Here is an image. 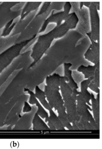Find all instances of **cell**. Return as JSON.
<instances>
[{
	"mask_svg": "<svg viewBox=\"0 0 102 149\" xmlns=\"http://www.w3.org/2000/svg\"><path fill=\"white\" fill-rule=\"evenodd\" d=\"M61 77V76L56 73L47 76L44 88V92L50 106L56 111L64 106L60 92Z\"/></svg>",
	"mask_w": 102,
	"mask_h": 149,
	"instance_id": "cell-1",
	"label": "cell"
},
{
	"mask_svg": "<svg viewBox=\"0 0 102 149\" xmlns=\"http://www.w3.org/2000/svg\"><path fill=\"white\" fill-rule=\"evenodd\" d=\"M60 88L69 120L71 124L75 123L79 119L76 108L77 97L73 95L72 90L64 76H61Z\"/></svg>",
	"mask_w": 102,
	"mask_h": 149,
	"instance_id": "cell-2",
	"label": "cell"
},
{
	"mask_svg": "<svg viewBox=\"0 0 102 149\" xmlns=\"http://www.w3.org/2000/svg\"><path fill=\"white\" fill-rule=\"evenodd\" d=\"M54 40L52 31L47 33L38 36L37 42L35 44L32 49L31 56L34 59L33 63L29 68L34 67L43 56L46 51L50 48Z\"/></svg>",
	"mask_w": 102,
	"mask_h": 149,
	"instance_id": "cell-3",
	"label": "cell"
},
{
	"mask_svg": "<svg viewBox=\"0 0 102 149\" xmlns=\"http://www.w3.org/2000/svg\"><path fill=\"white\" fill-rule=\"evenodd\" d=\"M89 11L91 31L86 33L89 39L99 42L100 20L98 11L99 10V2H91L88 7Z\"/></svg>",
	"mask_w": 102,
	"mask_h": 149,
	"instance_id": "cell-4",
	"label": "cell"
},
{
	"mask_svg": "<svg viewBox=\"0 0 102 149\" xmlns=\"http://www.w3.org/2000/svg\"><path fill=\"white\" fill-rule=\"evenodd\" d=\"M76 108L79 119L89 122L93 127L94 130H98L99 126L95 122L92 114L90 113L89 106L85 102L80 95L77 96L76 100Z\"/></svg>",
	"mask_w": 102,
	"mask_h": 149,
	"instance_id": "cell-5",
	"label": "cell"
},
{
	"mask_svg": "<svg viewBox=\"0 0 102 149\" xmlns=\"http://www.w3.org/2000/svg\"><path fill=\"white\" fill-rule=\"evenodd\" d=\"M71 8V5L70 2H66L64 6L63 11L56 13H54V11L52 14L45 20L43 22L41 28L40 29L38 33H43L46 30L47 26L50 23H54L57 24L56 26H59L61 24L63 21L65 20V19L69 14Z\"/></svg>",
	"mask_w": 102,
	"mask_h": 149,
	"instance_id": "cell-6",
	"label": "cell"
},
{
	"mask_svg": "<svg viewBox=\"0 0 102 149\" xmlns=\"http://www.w3.org/2000/svg\"><path fill=\"white\" fill-rule=\"evenodd\" d=\"M91 44L84 54L85 58L94 65L100 63V45L99 42L89 39Z\"/></svg>",
	"mask_w": 102,
	"mask_h": 149,
	"instance_id": "cell-7",
	"label": "cell"
},
{
	"mask_svg": "<svg viewBox=\"0 0 102 149\" xmlns=\"http://www.w3.org/2000/svg\"><path fill=\"white\" fill-rule=\"evenodd\" d=\"M49 118L47 123V125L50 130H64L65 128L62 124L61 122L58 118L57 115L53 110V109H50L49 110Z\"/></svg>",
	"mask_w": 102,
	"mask_h": 149,
	"instance_id": "cell-8",
	"label": "cell"
},
{
	"mask_svg": "<svg viewBox=\"0 0 102 149\" xmlns=\"http://www.w3.org/2000/svg\"><path fill=\"white\" fill-rule=\"evenodd\" d=\"M72 66V64L70 63H64V77H65L66 82L72 90H78V85L72 77V70H70V68Z\"/></svg>",
	"mask_w": 102,
	"mask_h": 149,
	"instance_id": "cell-9",
	"label": "cell"
},
{
	"mask_svg": "<svg viewBox=\"0 0 102 149\" xmlns=\"http://www.w3.org/2000/svg\"><path fill=\"white\" fill-rule=\"evenodd\" d=\"M92 80V78L85 79L80 84V95L89 106L91 105L90 101L91 98V93L88 91V89L90 83Z\"/></svg>",
	"mask_w": 102,
	"mask_h": 149,
	"instance_id": "cell-10",
	"label": "cell"
},
{
	"mask_svg": "<svg viewBox=\"0 0 102 149\" xmlns=\"http://www.w3.org/2000/svg\"><path fill=\"white\" fill-rule=\"evenodd\" d=\"M92 106V110L93 113V118L97 124L99 126V108H100V102H99V93L97 94L96 97H95L93 93H91V98Z\"/></svg>",
	"mask_w": 102,
	"mask_h": 149,
	"instance_id": "cell-11",
	"label": "cell"
},
{
	"mask_svg": "<svg viewBox=\"0 0 102 149\" xmlns=\"http://www.w3.org/2000/svg\"><path fill=\"white\" fill-rule=\"evenodd\" d=\"M99 66H100V63L96 65H89L87 66L82 65L78 68L77 71L84 75L85 79L89 78L93 79L96 69Z\"/></svg>",
	"mask_w": 102,
	"mask_h": 149,
	"instance_id": "cell-12",
	"label": "cell"
},
{
	"mask_svg": "<svg viewBox=\"0 0 102 149\" xmlns=\"http://www.w3.org/2000/svg\"><path fill=\"white\" fill-rule=\"evenodd\" d=\"M35 91L36 97L40 104L43 106L44 109L49 110L51 108L47 101L44 91L41 89L38 86H36Z\"/></svg>",
	"mask_w": 102,
	"mask_h": 149,
	"instance_id": "cell-13",
	"label": "cell"
},
{
	"mask_svg": "<svg viewBox=\"0 0 102 149\" xmlns=\"http://www.w3.org/2000/svg\"><path fill=\"white\" fill-rule=\"evenodd\" d=\"M58 113V118L61 122L64 128H67L68 130H73L72 125L70 122L66 113V109L64 106L60 108L57 110Z\"/></svg>",
	"mask_w": 102,
	"mask_h": 149,
	"instance_id": "cell-14",
	"label": "cell"
},
{
	"mask_svg": "<svg viewBox=\"0 0 102 149\" xmlns=\"http://www.w3.org/2000/svg\"><path fill=\"white\" fill-rule=\"evenodd\" d=\"M70 30L67 24L64 22L59 26H56L51 31L54 39H60L63 37Z\"/></svg>",
	"mask_w": 102,
	"mask_h": 149,
	"instance_id": "cell-15",
	"label": "cell"
},
{
	"mask_svg": "<svg viewBox=\"0 0 102 149\" xmlns=\"http://www.w3.org/2000/svg\"><path fill=\"white\" fill-rule=\"evenodd\" d=\"M100 78V66L98 67L95 71L94 78L90 83L89 88L97 94L99 93V80Z\"/></svg>",
	"mask_w": 102,
	"mask_h": 149,
	"instance_id": "cell-16",
	"label": "cell"
},
{
	"mask_svg": "<svg viewBox=\"0 0 102 149\" xmlns=\"http://www.w3.org/2000/svg\"><path fill=\"white\" fill-rule=\"evenodd\" d=\"M32 123L33 125V130H49L48 126L42 118L39 117L36 113H35L32 120Z\"/></svg>",
	"mask_w": 102,
	"mask_h": 149,
	"instance_id": "cell-17",
	"label": "cell"
},
{
	"mask_svg": "<svg viewBox=\"0 0 102 149\" xmlns=\"http://www.w3.org/2000/svg\"><path fill=\"white\" fill-rule=\"evenodd\" d=\"M64 22L68 25L70 30L74 29L76 28L79 22V19L76 13L74 12L69 13L66 17Z\"/></svg>",
	"mask_w": 102,
	"mask_h": 149,
	"instance_id": "cell-18",
	"label": "cell"
},
{
	"mask_svg": "<svg viewBox=\"0 0 102 149\" xmlns=\"http://www.w3.org/2000/svg\"><path fill=\"white\" fill-rule=\"evenodd\" d=\"M42 2H28L24 7L21 15V19H23L27 15L32 11L36 10L41 6Z\"/></svg>",
	"mask_w": 102,
	"mask_h": 149,
	"instance_id": "cell-19",
	"label": "cell"
},
{
	"mask_svg": "<svg viewBox=\"0 0 102 149\" xmlns=\"http://www.w3.org/2000/svg\"><path fill=\"white\" fill-rule=\"evenodd\" d=\"M35 105L37 107V109L36 111V113L41 118L45 119V123H47L49 118L48 113L46 111V110H45V109L40 104L38 100L36 102Z\"/></svg>",
	"mask_w": 102,
	"mask_h": 149,
	"instance_id": "cell-20",
	"label": "cell"
},
{
	"mask_svg": "<svg viewBox=\"0 0 102 149\" xmlns=\"http://www.w3.org/2000/svg\"><path fill=\"white\" fill-rule=\"evenodd\" d=\"M24 91L25 92H27L29 94L30 97H29V104H32V105H34L37 102V98L36 97L35 93L33 91H31L29 89L26 88L24 89Z\"/></svg>",
	"mask_w": 102,
	"mask_h": 149,
	"instance_id": "cell-21",
	"label": "cell"
},
{
	"mask_svg": "<svg viewBox=\"0 0 102 149\" xmlns=\"http://www.w3.org/2000/svg\"><path fill=\"white\" fill-rule=\"evenodd\" d=\"M50 5H51V2H44L43 6H42L41 8L40 9V11H39L38 13L36 15V16L42 15L49 8L50 6Z\"/></svg>",
	"mask_w": 102,
	"mask_h": 149,
	"instance_id": "cell-22",
	"label": "cell"
},
{
	"mask_svg": "<svg viewBox=\"0 0 102 149\" xmlns=\"http://www.w3.org/2000/svg\"><path fill=\"white\" fill-rule=\"evenodd\" d=\"M22 110L24 113H28V112H30L32 111V108L29 105V103L27 102H25Z\"/></svg>",
	"mask_w": 102,
	"mask_h": 149,
	"instance_id": "cell-23",
	"label": "cell"
},
{
	"mask_svg": "<svg viewBox=\"0 0 102 149\" xmlns=\"http://www.w3.org/2000/svg\"><path fill=\"white\" fill-rule=\"evenodd\" d=\"M83 3L84 6L88 8L90 5L91 2H83Z\"/></svg>",
	"mask_w": 102,
	"mask_h": 149,
	"instance_id": "cell-24",
	"label": "cell"
},
{
	"mask_svg": "<svg viewBox=\"0 0 102 149\" xmlns=\"http://www.w3.org/2000/svg\"><path fill=\"white\" fill-rule=\"evenodd\" d=\"M80 9H82V8L83 6V2H80Z\"/></svg>",
	"mask_w": 102,
	"mask_h": 149,
	"instance_id": "cell-25",
	"label": "cell"
}]
</instances>
